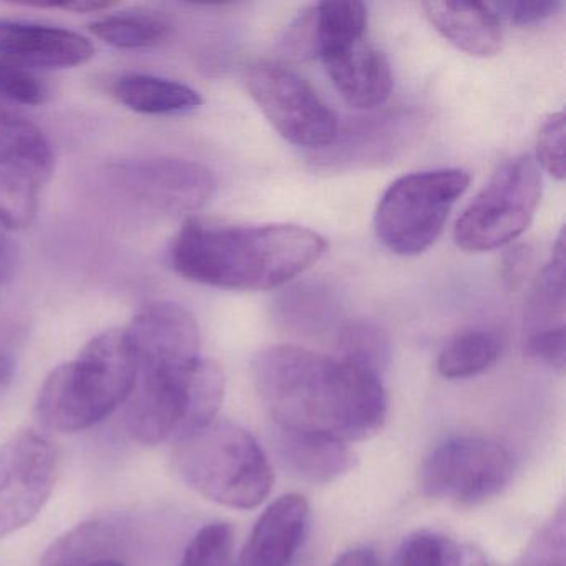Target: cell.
<instances>
[{
    "label": "cell",
    "instance_id": "1",
    "mask_svg": "<svg viewBox=\"0 0 566 566\" xmlns=\"http://www.w3.org/2000/svg\"><path fill=\"white\" fill-rule=\"evenodd\" d=\"M253 380L273 422L343 442L376 436L387 417L377 374L297 346H273L253 360Z\"/></svg>",
    "mask_w": 566,
    "mask_h": 566
},
{
    "label": "cell",
    "instance_id": "2",
    "mask_svg": "<svg viewBox=\"0 0 566 566\" xmlns=\"http://www.w3.org/2000/svg\"><path fill=\"white\" fill-rule=\"evenodd\" d=\"M326 240L297 224H227L188 218L175 238L171 266L185 280L230 291L283 286L326 253Z\"/></svg>",
    "mask_w": 566,
    "mask_h": 566
},
{
    "label": "cell",
    "instance_id": "3",
    "mask_svg": "<svg viewBox=\"0 0 566 566\" xmlns=\"http://www.w3.org/2000/svg\"><path fill=\"white\" fill-rule=\"evenodd\" d=\"M137 382V360L127 333L105 331L81 356L52 370L39 392L35 412L54 432H81L128 400Z\"/></svg>",
    "mask_w": 566,
    "mask_h": 566
},
{
    "label": "cell",
    "instance_id": "4",
    "mask_svg": "<svg viewBox=\"0 0 566 566\" xmlns=\"http://www.w3.org/2000/svg\"><path fill=\"white\" fill-rule=\"evenodd\" d=\"M171 460L190 489L230 509H256L273 489L266 453L247 429L230 420H213L181 437Z\"/></svg>",
    "mask_w": 566,
    "mask_h": 566
},
{
    "label": "cell",
    "instance_id": "5",
    "mask_svg": "<svg viewBox=\"0 0 566 566\" xmlns=\"http://www.w3.org/2000/svg\"><path fill=\"white\" fill-rule=\"evenodd\" d=\"M223 397V369L205 357L185 366L137 370L128 397V433L144 446L180 440L217 420Z\"/></svg>",
    "mask_w": 566,
    "mask_h": 566
},
{
    "label": "cell",
    "instance_id": "6",
    "mask_svg": "<svg viewBox=\"0 0 566 566\" xmlns=\"http://www.w3.org/2000/svg\"><path fill=\"white\" fill-rule=\"evenodd\" d=\"M469 185V174L459 168L419 171L394 181L374 218L380 243L399 256L422 254L436 243Z\"/></svg>",
    "mask_w": 566,
    "mask_h": 566
},
{
    "label": "cell",
    "instance_id": "7",
    "mask_svg": "<svg viewBox=\"0 0 566 566\" xmlns=\"http://www.w3.org/2000/svg\"><path fill=\"white\" fill-rule=\"evenodd\" d=\"M542 198V177L532 158H510L457 220L453 238L470 253L496 250L525 233Z\"/></svg>",
    "mask_w": 566,
    "mask_h": 566
},
{
    "label": "cell",
    "instance_id": "8",
    "mask_svg": "<svg viewBox=\"0 0 566 566\" xmlns=\"http://www.w3.org/2000/svg\"><path fill=\"white\" fill-rule=\"evenodd\" d=\"M105 188L122 207L155 217H175L200 210L213 197L214 175L184 158H138L111 165Z\"/></svg>",
    "mask_w": 566,
    "mask_h": 566
},
{
    "label": "cell",
    "instance_id": "9",
    "mask_svg": "<svg viewBox=\"0 0 566 566\" xmlns=\"http://www.w3.org/2000/svg\"><path fill=\"white\" fill-rule=\"evenodd\" d=\"M254 104L281 137L297 147L327 148L339 137L333 108L300 75L273 62H256L244 72Z\"/></svg>",
    "mask_w": 566,
    "mask_h": 566
},
{
    "label": "cell",
    "instance_id": "10",
    "mask_svg": "<svg viewBox=\"0 0 566 566\" xmlns=\"http://www.w3.org/2000/svg\"><path fill=\"white\" fill-rule=\"evenodd\" d=\"M512 475V455L502 443L485 437H455L427 457L419 486L430 499L475 505L503 492Z\"/></svg>",
    "mask_w": 566,
    "mask_h": 566
},
{
    "label": "cell",
    "instance_id": "11",
    "mask_svg": "<svg viewBox=\"0 0 566 566\" xmlns=\"http://www.w3.org/2000/svg\"><path fill=\"white\" fill-rule=\"evenodd\" d=\"M57 452L54 443L22 430L0 446V538L29 525L54 490Z\"/></svg>",
    "mask_w": 566,
    "mask_h": 566
},
{
    "label": "cell",
    "instance_id": "12",
    "mask_svg": "<svg viewBox=\"0 0 566 566\" xmlns=\"http://www.w3.org/2000/svg\"><path fill=\"white\" fill-rule=\"evenodd\" d=\"M137 370L178 367L200 359V327L180 304H148L125 329Z\"/></svg>",
    "mask_w": 566,
    "mask_h": 566
},
{
    "label": "cell",
    "instance_id": "13",
    "mask_svg": "<svg viewBox=\"0 0 566 566\" xmlns=\"http://www.w3.org/2000/svg\"><path fill=\"white\" fill-rule=\"evenodd\" d=\"M95 48L69 29L0 19V57L21 67L69 69L87 64Z\"/></svg>",
    "mask_w": 566,
    "mask_h": 566
},
{
    "label": "cell",
    "instance_id": "14",
    "mask_svg": "<svg viewBox=\"0 0 566 566\" xmlns=\"http://www.w3.org/2000/svg\"><path fill=\"white\" fill-rule=\"evenodd\" d=\"M340 97L359 111L386 104L392 92V72L386 54L366 35L337 45L321 55Z\"/></svg>",
    "mask_w": 566,
    "mask_h": 566
},
{
    "label": "cell",
    "instance_id": "15",
    "mask_svg": "<svg viewBox=\"0 0 566 566\" xmlns=\"http://www.w3.org/2000/svg\"><path fill=\"white\" fill-rule=\"evenodd\" d=\"M270 436L280 465L304 482H334L356 463V455L346 442L324 433L273 422Z\"/></svg>",
    "mask_w": 566,
    "mask_h": 566
},
{
    "label": "cell",
    "instance_id": "16",
    "mask_svg": "<svg viewBox=\"0 0 566 566\" xmlns=\"http://www.w3.org/2000/svg\"><path fill=\"white\" fill-rule=\"evenodd\" d=\"M310 525V503L287 493L258 520L237 566H290Z\"/></svg>",
    "mask_w": 566,
    "mask_h": 566
},
{
    "label": "cell",
    "instance_id": "17",
    "mask_svg": "<svg viewBox=\"0 0 566 566\" xmlns=\"http://www.w3.org/2000/svg\"><path fill=\"white\" fill-rule=\"evenodd\" d=\"M430 24L459 51L473 57H492L502 49L500 19L486 4L423 2Z\"/></svg>",
    "mask_w": 566,
    "mask_h": 566
},
{
    "label": "cell",
    "instance_id": "18",
    "mask_svg": "<svg viewBox=\"0 0 566 566\" xmlns=\"http://www.w3.org/2000/svg\"><path fill=\"white\" fill-rule=\"evenodd\" d=\"M54 167V150L44 132L0 98V175L44 187Z\"/></svg>",
    "mask_w": 566,
    "mask_h": 566
},
{
    "label": "cell",
    "instance_id": "19",
    "mask_svg": "<svg viewBox=\"0 0 566 566\" xmlns=\"http://www.w3.org/2000/svg\"><path fill=\"white\" fill-rule=\"evenodd\" d=\"M132 525L115 513L94 516L52 543L41 566H94L114 559L127 548Z\"/></svg>",
    "mask_w": 566,
    "mask_h": 566
},
{
    "label": "cell",
    "instance_id": "20",
    "mask_svg": "<svg viewBox=\"0 0 566 566\" xmlns=\"http://www.w3.org/2000/svg\"><path fill=\"white\" fill-rule=\"evenodd\" d=\"M565 233H559L548 264L535 281L525 311V340L565 334Z\"/></svg>",
    "mask_w": 566,
    "mask_h": 566
},
{
    "label": "cell",
    "instance_id": "21",
    "mask_svg": "<svg viewBox=\"0 0 566 566\" xmlns=\"http://www.w3.org/2000/svg\"><path fill=\"white\" fill-rule=\"evenodd\" d=\"M112 92L125 107L144 115L185 114L203 104L195 88L157 75H122L112 85Z\"/></svg>",
    "mask_w": 566,
    "mask_h": 566
},
{
    "label": "cell",
    "instance_id": "22",
    "mask_svg": "<svg viewBox=\"0 0 566 566\" xmlns=\"http://www.w3.org/2000/svg\"><path fill=\"white\" fill-rule=\"evenodd\" d=\"M92 34L122 51H145L170 41L174 24L155 11H122L92 24Z\"/></svg>",
    "mask_w": 566,
    "mask_h": 566
},
{
    "label": "cell",
    "instance_id": "23",
    "mask_svg": "<svg viewBox=\"0 0 566 566\" xmlns=\"http://www.w3.org/2000/svg\"><path fill=\"white\" fill-rule=\"evenodd\" d=\"M502 343L492 331L470 329L449 340L437 360L446 379H469L489 370L499 360Z\"/></svg>",
    "mask_w": 566,
    "mask_h": 566
},
{
    "label": "cell",
    "instance_id": "24",
    "mask_svg": "<svg viewBox=\"0 0 566 566\" xmlns=\"http://www.w3.org/2000/svg\"><path fill=\"white\" fill-rule=\"evenodd\" d=\"M402 566H503L475 546L436 532H419L403 543Z\"/></svg>",
    "mask_w": 566,
    "mask_h": 566
},
{
    "label": "cell",
    "instance_id": "25",
    "mask_svg": "<svg viewBox=\"0 0 566 566\" xmlns=\"http://www.w3.org/2000/svg\"><path fill=\"white\" fill-rule=\"evenodd\" d=\"M316 57L324 52L363 38L367 32L366 6L356 0H334L313 6Z\"/></svg>",
    "mask_w": 566,
    "mask_h": 566
},
{
    "label": "cell",
    "instance_id": "26",
    "mask_svg": "<svg viewBox=\"0 0 566 566\" xmlns=\"http://www.w3.org/2000/svg\"><path fill=\"white\" fill-rule=\"evenodd\" d=\"M277 316L290 329L297 333H316L329 326L334 303L329 291L317 286L293 287L277 300Z\"/></svg>",
    "mask_w": 566,
    "mask_h": 566
},
{
    "label": "cell",
    "instance_id": "27",
    "mask_svg": "<svg viewBox=\"0 0 566 566\" xmlns=\"http://www.w3.org/2000/svg\"><path fill=\"white\" fill-rule=\"evenodd\" d=\"M339 359L380 376L390 363L389 336L370 321L349 323L339 333Z\"/></svg>",
    "mask_w": 566,
    "mask_h": 566
},
{
    "label": "cell",
    "instance_id": "28",
    "mask_svg": "<svg viewBox=\"0 0 566 566\" xmlns=\"http://www.w3.org/2000/svg\"><path fill=\"white\" fill-rule=\"evenodd\" d=\"M180 566H237L233 530L227 523H211L195 535Z\"/></svg>",
    "mask_w": 566,
    "mask_h": 566
},
{
    "label": "cell",
    "instance_id": "29",
    "mask_svg": "<svg viewBox=\"0 0 566 566\" xmlns=\"http://www.w3.org/2000/svg\"><path fill=\"white\" fill-rule=\"evenodd\" d=\"M48 87L29 69L0 57V98L22 105L44 104Z\"/></svg>",
    "mask_w": 566,
    "mask_h": 566
},
{
    "label": "cell",
    "instance_id": "30",
    "mask_svg": "<svg viewBox=\"0 0 566 566\" xmlns=\"http://www.w3.org/2000/svg\"><path fill=\"white\" fill-rule=\"evenodd\" d=\"M538 161L556 180H565V115H549L538 134Z\"/></svg>",
    "mask_w": 566,
    "mask_h": 566
},
{
    "label": "cell",
    "instance_id": "31",
    "mask_svg": "<svg viewBox=\"0 0 566 566\" xmlns=\"http://www.w3.org/2000/svg\"><path fill=\"white\" fill-rule=\"evenodd\" d=\"M280 52L290 61L316 57V34H314L313 6L301 12L280 42Z\"/></svg>",
    "mask_w": 566,
    "mask_h": 566
},
{
    "label": "cell",
    "instance_id": "32",
    "mask_svg": "<svg viewBox=\"0 0 566 566\" xmlns=\"http://www.w3.org/2000/svg\"><path fill=\"white\" fill-rule=\"evenodd\" d=\"M558 0H509L490 6L496 18L502 15L515 25H532L552 18L559 9Z\"/></svg>",
    "mask_w": 566,
    "mask_h": 566
},
{
    "label": "cell",
    "instance_id": "33",
    "mask_svg": "<svg viewBox=\"0 0 566 566\" xmlns=\"http://www.w3.org/2000/svg\"><path fill=\"white\" fill-rule=\"evenodd\" d=\"M523 566H565V518L563 512L543 530L536 539L532 559Z\"/></svg>",
    "mask_w": 566,
    "mask_h": 566
},
{
    "label": "cell",
    "instance_id": "34",
    "mask_svg": "<svg viewBox=\"0 0 566 566\" xmlns=\"http://www.w3.org/2000/svg\"><path fill=\"white\" fill-rule=\"evenodd\" d=\"M530 261H532V251L526 247H518L510 251L505 260V277L510 284L515 286L522 281L523 274L526 273Z\"/></svg>",
    "mask_w": 566,
    "mask_h": 566
},
{
    "label": "cell",
    "instance_id": "35",
    "mask_svg": "<svg viewBox=\"0 0 566 566\" xmlns=\"http://www.w3.org/2000/svg\"><path fill=\"white\" fill-rule=\"evenodd\" d=\"M14 264L15 251L11 238L0 228V284H4L11 277Z\"/></svg>",
    "mask_w": 566,
    "mask_h": 566
},
{
    "label": "cell",
    "instance_id": "36",
    "mask_svg": "<svg viewBox=\"0 0 566 566\" xmlns=\"http://www.w3.org/2000/svg\"><path fill=\"white\" fill-rule=\"evenodd\" d=\"M333 566H380L376 553L367 548H354L343 553Z\"/></svg>",
    "mask_w": 566,
    "mask_h": 566
},
{
    "label": "cell",
    "instance_id": "37",
    "mask_svg": "<svg viewBox=\"0 0 566 566\" xmlns=\"http://www.w3.org/2000/svg\"><path fill=\"white\" fill-rule=\"evenodd\" d=\"M111 2H98V0H74V2H62V4H48V8L65 9V11L88 14V12H102L111 9Z\"/></svg>",
    "mask_w": 566,
    "mask_h": 566
},
{
    "label": "cell",
    "instance_id": "38",
    "mask_svg": "<svg viewBox=\"0 0 566 566\" xmlns=\"http://www.w3.org/2000/svg\"><path fill=\"white\" fill-rule=\"evenodd\" d=\"M12 377H14V367L11 360L0 354V399L11 386Z\"/></svg>",
    "mask_w": 566,
    "mask_h": 566
},
{
    "label": "cell",
    "instance_id": "39",
    "mask_svg": "<svg viewBox=\"0 0 566 566\" xmlns=\"http://www.w3.org/2000/svg\"><path fill=\"white\" fill-rule=\"evenodd\" d=\"M94 566H125L124 563L120 562L118 558L114 559H104V562L95 563Z\"/></svg>",
    "mask_w": 566,
    "mask_h": 566
}]
</instances>
